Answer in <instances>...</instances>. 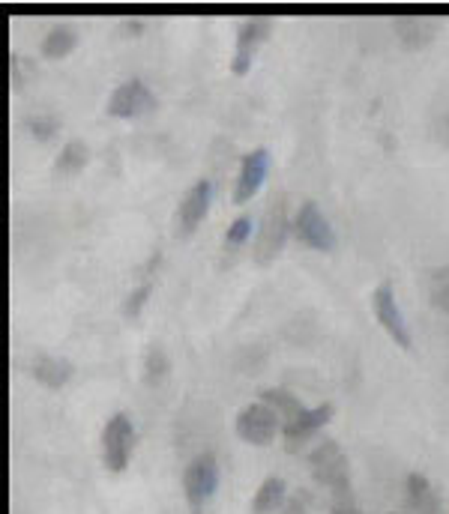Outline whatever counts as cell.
I'll return each instance as SVG.
<instances>
[{"mask_svg": "<svg viewBox=\"0 0 449 514\" xmlns=\"http://www.w3.org/2000/svg\"><path fill=\"white\" fill-rule=\"evenodd\" d=\"M291 231H294V222H291V216H288V198L279 192V195L270 198V204H267V210H264V216H261L252 260H255L258 266H270L276 257L282 255V249H285Z\"/></svg>", "mask_w": 449, "mask_h": 514, "instance_id": "cell-1", "label": "cell"}, {"mask_svg": "<svg viewBox=\"0 0 449 514\" xmlns=\"http://www.w3.org/2000/svg\"><path fill=\"white\" fill-rule=\"evenodd\" d=\"M135 455V428L126 413H114L102 428V464L108 473H123Z\"/></svg>", "mask_w": 449, "mask_h": 514, "instance_id": "cell-2", "label": "cell"}, {"mask_svg": "<svg viewBox=\"0 0 449 514\" xmlns=\"http://www.w3.org/2000/svg\"><path fill=\"white\" fill-rule=\"evenodd\" d=\"M216 488H219V461H216V455L204 452V455L192 458L186 473H183V494H186L189 509L195 514L204 512V506L213 500Z\"/></svg>", "mask_w": 449, "mask_h": 514, "instance_id": "cell-3", "label": "cell"}, {"mask_svg": "<svg viewBox=\"0 0 449 514\" xmlns=\"http://www.w3.org/2000/svg\"><path fill=\"white\" fill-rule=\"evenodd\" d=\"M309 467H312V479L327 491L351 488V464L336 440H321L318 449L309 455Z\"/></svg>", "mask_w": 449, "mask_h": 514, "instance_id": "cell-4", "label": "cell"}, {"mask_svg": "<svg viewBox=\"0 0 449 514\" xmlns=\"http://www.w3.org/2000/svg\"><path fill=\"white\" fill-rule=\"evenodd\" d=\"M282 425H285L282 416L273 407H267L264 401H255V404L243 407L237 413V422H234L237 437L243 443H249V446H270L279 437Z\"/></svg>", "mask_w": 449, "mask_h": 514, "instance_id": "cell-5", "label": "cell"}, {"mask_svg": "<svg viewBox=\"0 0 449 514\" xmlns=\"http://www.w3.org/2000/svg\"><path fill=\"white\" fill-rule=\"evenodd\" d=\"M156 96L150 93V87L138 78L132 81H123L111 96H108V105H105V114L108 117H117V120H138L144 114H153L156 111Z\"/></svg>", "mask_w": 449, "mask_h": 514, "instance_id": "cell-6", "label": "cell"}, {"mask_svg": "<svg viewBox=\"0 0 449 514\" xmlns=\"http://www.w3.org/2000/svg\"><path fill=\"white\" fill-rule=\"evenodd\" d=\"M372 314L375 320L384 326V332L402 347V350H411L414 347V338H411V329L399 311V302H396V290L390 281H381L372 293Z\"/></svg>", "mask_w": 449, "mask_h": 514, "instance_id": "cell-7", "label": "cell"}, {"mask_svg": "<svg viewBox=\"0 0 449 514\" xmlns=\"http://www.w3.org/2000/svg\"><path fill=\"white\" fill-rule=\"evenodd\" d=\"M210 201H213V186H210V180H198V183L183 195V201H180V207H177V213H174V237H177V240H189V237L201 228V222H204L207 213H210Z\"/></svg>", "mask_w": 449, "mask_h": 514, "instance_id": "cell-8", "label": "cell"}, {"mask_svg": "<svg viewBox=\"0 0 449 514\" xmlns=\"http://www.w3.org/2000/svg\"><path fill=\"white\" fill-rule=\"evenodd\" d=\"M294 237L315 252H333L336 249V234H333L327 216L321 213V207L315 201H306L300 207V213L294 219Z\"/></svg>", "mask_w": 449, "mask_h": 514, "instance_id": "cell-9", "label": "cell"}, {"mask_svg": "<svg viewBox=\"0 0 449 514\" xmlns=\"http://www.w3.org/2000/svg\"><path fill=\"white\" fill-rule=\"evenodd\" d=\"M270 30H273V21L264 18V15H261V18H246V21L240 24L237 42H234V60H231V72H234L237 78H243V75L252 69V60H255L258 48L267 42Z\"/></svg>", "mask_w": 449, "mask_h": 514, "instance_id": "cell-10", "label": "cell"}, {"mask_svg": "<svg viewBox=\"0 0 449 514\" xmlns=\"http://www.w3.org/2000/svg\"><path fill=\"white\" fill-rule=\"evenodd\" d=\"M267 174H270V153L264 147L246 153L240 162V174L234 180V192H231L234 204H249L258 195V189L264 186Z\"/></svg>", "mask_w": 449, "mask_h": 514, "instance_id": "cell-11", "label": "cell"}, {"mask_svg": "<svg viewBox=\"0 0 449 514\" xmlns=\"http://www.w3.org/2000/svg\"><path fill=\"white\" fill-rule=\"evenodd\" d=\"M333 419V404H321V407H312V410H303L300 416H294L291 422L282 425V440H285V449L291 455H297L306 440H312L327 422Z\"/></svg>", "mask_w": 449, "mask_h": 514, "instance_id": "cell-12", "label": "cell"}, {"mask_svg": "<svg viewBox=\"0 0 449 514\" xmlns=\"http://www.w3.org/2000/svg\"><path fill=\"white\" fill-rule=\"evenodd\" d=\"M393 27L399 33V42L405 51H423L441 33L444 18L441 15H399L393 21Z\"/></svg>", "mask_w": 449, "mask_h": 514, "instance_id": "cell-13", "label": "cell"}, {"mask_svg": "<svg viewBox=\"0 0 449 514\" xmlns=\"http://www.w3.org/2000/svg\"><path fill=\"white\" fill-rule=\"evenodd\" d=\"M30 374H33V380L36 383H42L45 389H63L66 383H69V377H72V362H66V359H57V356H36L33 359V365H30Z\"/></svg>", "mask_w": 449, "mask_h": 514, "instance_id": "cell-14", "label": "cell"}, {"mask_svg": "<svg viewBox=\"0 0 449 514\" xmlns=\"http://www.w3.org/2000/svg\"><path fill=\"white\" fill-rule=\"evenodd\" d=\"M405 488H408V503H411L414 514H441L444 512V506H441V500H438V491L432 488V482H429L426 476H420V473H411Z\"/></svg>", "mask_w": 449, "mask_h": 514, "instance_id": "cell-15", "label": "cell"}, {"mask_svg": "<svg viewBox=\"0 0 449 514\" xmlns=\"http://www.w3.org/2000/svg\"><path fill=\"white\" fill-rule=\"evenodd\" d=\"M87 162H90L87 144L78 141V138H72V141H66V147L60 150V156L54 162V177H60V180L63 177H75V174H81L87 168Z\"/></svg>", "mask_w": 449, "mask_h": 514, "instance_id": "cell-16", "label": "cell"}, {"mask_svg": "<svg viewBox=\"0 0 449 514\" xmlns=\"http://www.w3.org/2000/svg\"><path fill=\"white\" fill-rule=\"evenodd\" d=\"M78 45V33L66 24H54L45 39H42V57L45 60H63L66 54H72Z\"/></svg>", "mask_w": 449, "mask_h": 514, "instance_id": "cell-17", "label": "cell"}, {"mask_svg": "<svg viewBox=\"0 0 449 514\" xmlns=\"http://www.w3.org/2000/svg\"><path fill=\"white\" fill-rule=\"evenodd\" d=\"M285 503V482L270 476L261 482V488L252 497V514H273L276 509H282Z\"/></svg>", "mask_w": 449, "mask_h": 514, "instance_id": "cell-18", "label": "cell"}, {"mask_svg": "<svg viewBox=\"0 0 449 514\" xmlns=\"http://www.w3.org/2000/svg\"><path fill=\"white\" fill-rule=\"evenodd\" d=\"M258 401H264L267 407H273L285 422H291L294 416H300V413L306 410L288 389H264V392L258 395Z\"/></svg>", "mask_w": 449, "mask_h": 514, "instance_id": "cell-19", "label": "cell"}, {"mask_svg": "<svg viewBox=\"0 0 449 514\" xmlns=\"http://www.w3.org/2000/svg\"><path fill=\"white\" fill-rule=\"evenodd\" d=\"M426 293H429V302L441 311L449 314V266H438L429 272L426 278Z\"/></svg>", "mask_w": 449, "mask_h": 514, "instance_id": "cell-20", "label": "cell"}, {"mask_svg": "<svg viewBox=\"0 0 449 514\" xmlns=\"http://www.w3.org/2000/svg\"><path fill=\"white\" fill-rule=\"evenodd\" d=\"M171 371V362H168V353L159 347V344H150L147 347V356H144V383L147 386H159Z\"/></svg>", "mask_w": 449, "mask_h": 514, "instance_id": "cell-21", "label": "cell"}, {"mask_svg": "<svg viewBox=\"0 0 449 514\" xmlns=\"http://www.w3.org/2000/svg\"><path fill=\"white\" fill-rule=\"evenodd\" d=\"M432 135L449 147V90H444L432 105Z\"/></svg>", "mask_w": 449, "mask_h": 514, "instance_id": "cell-22", "label": "cell"}, {"mask_svg": "<svg viewBox=\"0 0 449 514\" xmlns=\"http://www.w3.org/2000/svg\"><path fill=\"white\" fill-rule=\"evenodd\" d=\"M24 126H27V132H30L36 141H42V144H48V141L60 132V120H57L54 114H36V117H27V120H24Z\"/></svg>", "mask_w": 449, "mask_h": 514, "instance_id": "cell-23", "label": "cell"}, {"mask_svg": "<svg viewBox=\"0 0 449 514\" xmlns=\"http://www.w3.org/2000/svg\"><path fill=\"white\" fill-rule=\"evenodd\" d=\"M249 234H252V219H249V216L234 219V222L228 225V231H225V255H237V249L249 240Z\"/></svg>", "mask_w": 449, "mask_h": 514, "instance_id": "cell-24", "label": "cell"}, {"mask_svg": "<svg viewBox=\"0 0 449 514\" xmlns=\"http://www.w3.org/2000/svg\"><path fill=\"white\" fill-rule=\"evenodd\" d=\"M150 290H153V284L144 281V284H138V287L123 299V317H126V320H138V317H141V311H144V305H147V299H150Z\"/></svg>", "mask_w": 449, "mask_h": 514, "instance_id": "cell-25", "label": "cell"}, {"mask_svg": "<svg viewBox=\"0 0 449 514\" xmlns=\"http://www.w3.org/2000/svg\"><path fill=\"white\" fill-rule=\"evenodd\" d=\"M330 514H360L357 497H354V485L351 488L330 491Z\"/></svg>", "mask_w": 449, "mask_h": 514, "instance_id": "cell-26", "label": "cell"}, {"mask_svg": "<svg viewBox=\"0 0 449 514\" xmlns=\"http://www.w3.org/2000/svg\"><path fill=\"white\" fill-rule=\"evenodd\" d=\"M141 30H144V18H126L123 21V33L126 36H141Z\"/></svg>", "mask_w": 449, "mask_h": 514, "instance_id": "cell-27", "label": "cell"}, {"mask_svg": "<svg viewBox=\"0 0 449 514\" xmlns=\"http://www.w3.org/2000/svg\"><path fill=\"white\" fill-rule=\"evenodd\" d=\"M282 514H309V512H306L303 497H294V500H288V506H285V512Z\"/></svg>", "mask_w": 449, "mask_h": 514, "instance_id": "cell-28", "label": "cell"}]
</instances>
